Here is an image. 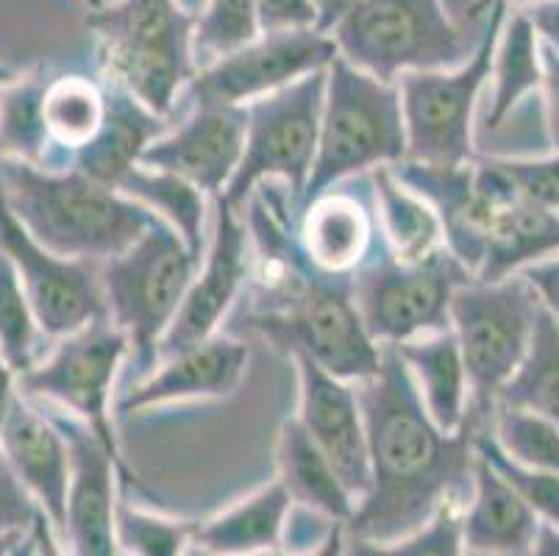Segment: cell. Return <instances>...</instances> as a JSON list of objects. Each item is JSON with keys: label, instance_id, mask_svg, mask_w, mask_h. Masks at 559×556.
<instances>
[{"label": "cell", "instance_id": "15", "mask_svg": "<svg viewBox=\"0 0 559 556\" xmlns=\"http://www.w3.org/2000/svg\"><path fill=\"white\" fill-rule=\"evenodd\" d=\"M248 273H251V253H248L246 223L240 221L237 209L217 201L210 248H206L203 264H198L195 279H192L170 329L162 336L159 362L212 340L240 295Z\"/></svg>", "mask_w": 559, "mask_h": 556}, {"label": "cell", "instance_id": "34", "mask_svg": "<svg viewBox=\"0 0 559 556\" xmlns=\"http://www.w3.org/2000/svg\"><path fill=\"white\" fill-rule=\"evenodd\" d=\"M487 428L515 462L559 476V428L551 421L535 412L496 406Z\"/></svg>", "mask_w": 559, "mask_h": 556}, {"label": "cell", "instance_id": "23", "mask_svg": "<svg viewBox=\"0 0 559 556\" xmlns=\"http://www.w3.org/2000/svg\"><path fill=\"white\" fill-rule=\"evenodd\" d=\"M167 131L165 117L148 111L129 92L111 84L106 90V122L100 134L73 156V167L84 176L115 187L129 170L140 165L142 151Z\"/></svg>", "mask_w": 559, "mask_h": 556}, {"label": "cell", "instance_id": "48", "mask_svg": "<svg viewBox=\"0 0 559 556\" xmlns=\"http://www.w3.org/2000/svg\"><path fill=\"white\" fill-rule=\"evenodd\" d=\"M343 554H345V523H337V527L332 529V534L326 537V543L318 545V548L301 556H343ZM271 556H282V554H271Z\"/></svg>", "mask_w": 559, "mask_h": 556}, {"label": "cell", "instance_id": "4", "mask_svg": "<svg viewBox=\"0 0 559 556\" xmlns=\"http://www.w3.org/2000/svg\"><path fill=\"white\" fill-rule=\"evenodd\" d=\"M198 17L179 0H117L90 12L106 79L154 115L167 117L195 79L192 34Z\"/></svg>", "mask_w": 559, "mask_h": 556}, {"label": "cell", "instance_id": "11", "mask_svg": "<svg viewBox=\"0 0 559 556\" xmlns=\"http://www.w3.org/2000/svg\"><path fill=\"white\" fill-rule=\"evenodd\" d=\"M323 95H326V70L248 104L240 167L217 201L240 209L257 190V184L276 178L287 187L289 198L298 206L318 156Z\"/></svg>", "mask_w": 559, "mask_h": 556}, {"label": "cell", "instance_id": "46", "mask_svg": "<svg viewBox=\"0 0 559 556\" xmlns=\"http://www.w3.org/2000/svg\"><path fill=\"white\" fill-rule=\"evenodd\" d=\"M350 3H357V0H314V7H318V28L329 34V28L343 17V12Z\"/></svg>", "mask_w": 559, "mask_h": 556}, {"label": "cell", "instance_id": "17", "mask_svg": "<svg viewBox=\"0 0 559 556\" xmlns=\"http://www.w3.org/2000/svg\"><path fill=\"white\" fill-rule=\"evenodd\" d=\"M70 451V487L64 507V540L73 556H117L115 459L90 426L68 412H50Z\"/></svg>", "mask_w": 559, "mask_h": 556}, {"label": "cell", "instance_id": "6", "mask_svg": "<svg viewBox=\"0 0 559 556\" xmlns=\"http://www.w3.org/2000/svg\"><path fill=\"white\" fill-rule=\"evenodd\" d=\"M201 259L176 228L156 217L129 251L100 264L106 315L129 336L140 379L159 362L162 336L179 312Z\"/></svg>", "mask_w": 559, "mask_h": 556}, {"label": "cell", "instance_id": "32", "mask_svg": "<svg viewBox=\"0 0 559 556\" xmlns=\"http://www.w3.org/2000/svg\"><path fill=\"white\" fill-rule=\"evenodd\" d=\"M45 84L39 79L9 84L0 95V151L3 159H20L28 165H45V122H43Z\"/></svg>", "mask_w": 559, "mask_h": 556}, {"label": "cell", "instance_id": "53", "mask_svg": "<svg viewBox=\"0 0 559 556\" xmlns=\"http://www.w3.org/2000/svg\"><path fill=\"white\" fill-rule=\"evenodd\" d=\"M14 81V70L7 68V64H0V86H9Z\"/></svg>", "mask_w": 559, "mask_h": 556}, {"label": "cell", "instance_id": "39", "mask_svg": "<svg viewBox=\"0 0 559 556\" xmlns=\"http://www.w3.org/2000/svg\"><path fill=\"white\" fill-rule=\"evenodd\" d=\"M496 165L510 178L518 196L526 198L535 206L559 214V153L551 159L532 162L496 159Z\"/></svg>", "mask_w": 559, "mask_h": 556}, {"label": "cell", "instance_id": "9", "mask_svg": "<svg viewBox=\"0 0 559 556\" xmlns=\"http://www.w3.org/2000/svg\"><path fill=\"white\" fill-rule=\"evenodd\" d=\"M507 7L487 12L485 37L474 56L454 70H415L399 75L401 115L406 129V159L429 167H462L474 162V109L492 59Z\"/></svg>", "mask_w": 559, "mask_h": 556}, {"label": "cell", "instance_id": "43", "mask_svg": "<svg viewBox=\"0 0 559 556\" xmlns=\"http://www.w3.org/2000/svg\"><path fill=\"white\" fill-rule=\"evenodd\" d=\"M540 68H543V92H546L548 134L559 153V50L540 43Z\"/></svg>", "mask_w": 559, "mask_h": 556}, {"label": "cell", "instance_id": "47", "mask_svg": "<svg viewBox=\"0 0 559 556\" xmlns=\"http://www.w3.org/2000/svg\"><path fill=\"white\" fill-rule=\"evenodd\" d=\"M14 374L12 367L3 362V356H0V426H3V421H7L9 410H12V401H14Z\"/></svg>", "mask_w": 559, "mask_h": 556}, {"label": "cell", "instance_id": "20", "mask_svg": "<svg viewBox=\"0 0 559 556\" xmlns=\"http://www.w3.org/2000/svg\"><path fill=\"white\" fill-rule=\"evenodd\" d=\"M0 453L14 476L32 493L45 518L64 529V507L70 487V451L64 435L45 412L14 395L12 410L0 426Z\"/></svg>", "mask_w": 559, "mask_h": 556}, {"label": "cell", "instance_id": "8", "mask_svg": "<svg viewBox=\"0 0 559 556\" xmlns=\"http://www.w3.org/2000/svg\"><path fill=\"white\" fill-rule=\"evenodd\" d=\"M537 306L540 300L521 273L501 282L471 279L451 295L449 323L460 343L471 392L467 415L481 426H490L498 392L526 356Z\"/></svg>", "mask_w": 559, "mask_h": 556}, {"label": "cell", "instance_id": "54", "mask_svg": "<svg viewBox=\"0 0 559 556\" xmlns=\"http://www.w3.org/2000/svg\"><path fill=\"white\" fill-rule=\"evenodd\" d=\"M86 7H90V12H95V9L104 7V0H84Z\"/></svg>", "mask_w": 559, "mask_h": 556}, {"label": "cell", "instance_id": "18", "mask_svg": "<svg viewBox=\"0 0 559 556\" xmlns=\"http://www.w3.org/2000/svg\"><path fill=\"white\" fill-rule=\"evenodd\" d=\"M301 379L298 421L314 446L326 453L340 482L354 498H362L370 487V459L365 417L357 390L350 381L326 374L307 356H293Z\"/></svg>", "mask_w": 559, "mask_h": 556}, {"label": "cell", "instance_id": "7", "mask_svg": "<svg viewBox=\"0 0 559 556\" xmlns=\"http://www.w3.org/2000/svg\"><path fill=\"white\" fill-rule=\"evenodd\" d=\"M329 37L348 64L390 84L415 70H454L471 54L440 0H357Z\"/></svg>", "mask_w": 559, "mask_h": 556}, {"label": "cell", "instance_id": "1", "mask_svg": "<svg viewBox=\"0 0 559 556\" xmlns=\"http://www.w3.org/2000/svg\"><path fill=\"white\" fill-rule=\"evenodd\" d=\"M370 459V487L345 534L393 543L426 527L474 482L479 421L443 431L426 412L395 345H381L379 370L357 381Z\"/></svg>", "mask_w": 559, "mask_h": 556}, {"label": "cell", "instance_id": "49", "mask_svg": "<svg viewBox=\"0 0 559 556\" xmlns=\"http://www.w3.org/2000/svg\"><path fill=\"white\" fill-rule=\"evenodd\" d=\"M528 556H559V529L540 523V532H537L535 548Z\"/></svg>", "mask_w": 559, "mask_h": 556}, {"label": "cell", "instance_id": "12", "mask_svg": "<svg viewBox=\"0 0 559 556\" xmlns=\"http://www.w3.org/2000/svg\"><path fill=\"white\" fill-rule=\"evenodd\" d=\"M129 351V336L109 318L93 320L84 329L62 336L48 359L20 376V385L28 398H45L56 404V410L93 428L95 437L117 453L109 412L111 387Z\"/></svg>", "mask_w": 559, "mask_h": 556}, {"label": "cell", "instance_id": "27", "mask_svg": "<svg viewBox=\"0 0 559 556\" xmlns=\"http://www.w3.org/2000/svg\"><path fill=\"white\" fill-rule=\"evenodd\" d=\"M373 196L381 232L395 259L424 262L437 251H443V226L435 206L418 192H412L390 167H379L373 173Z\"/></svg>", "mask_w": 559, "mask_h": 556}, {"label": "cell", "instance_id": "40", "mask_svg": "<svg viewBox=\"0 0 559 556\" xmlns=\"http://www.w3.org/2000/svg\"><path fill=\"white\" fill-rule=\"evenodd\" d=\"M43 509L0 453V534H28Z\"/></svg>", "mask_w": 559, "mask_h": 556}, {"label": "cell", "instance_id": "37", "mask_svg": "<svg viewBox=\"0 0 559 556\" xmlns=\"http://www.w3.org/2000/svg\"><path fill=\"white\" fill-rule=\"evenodd\" d=\"M259 28L257 0H210L206 12L198 17L192 45L203 54L226 56L242 45L253 43Z\"/></svg>", "mask_w": 559, "mask_h": 556}, {"label": "cell", "instance_id": "24", "mask_svg": "<svg viewBox=\"0 0 559 556\" xmlns=\"http://www.w3.org/2000/svg\"><path fill=\"white\" fill-rule=\"evenodd\" d=\"M395 348H399L404 365L409 367L412 381L418 387V395L431 421L443 431L462 428L471 392H467L465 362H462L454 331L445 329L437 334L418 336V340L401 343Z\"/></svg>", "mask_w": 559, "mask_h": 556}, {"label": "cell", "instance_id": "5", "mask_svg": "<svg viewBox=\"0 0 559 556\" xmlns=\"http://www.w3.org/2000/svg\"><path fill=\"white\" fill-rule=\"evenodd\" d=\"M406 159V129L399 84L379 81L334 56L326 68V95L320 111L318 156L301 203H312L343 178L401 165Z\"/></svg>", "mask_w": 559, "mask_h": 556}, {"label": "cell", "instance_id": "42", "mask_svg": "<svg viewBox=\"0 0 559 556\" xmlns=\"http://www.w3.org/2000/svg\"><path fill=\"white\" fill-rule=\"evenodd\" d=\"M521 275L528 282V287L535 289L537 300L559 326V257H548L543 262L528 264L521 270Z\"/></svg>", "mask_w": 559, "mask_h": 556}, {"label": "cell", "instance_id": "31", "mask_svg": "<svg viewBox=\"0 0 559 556\" xmlns=\"http://www.w3.org/2000/svg\"><path fill=\"white\" fill-rule=\"evenodd\" d=\"M43 122L48 142L75 156L104 129L106 90L84 75L50 81L43 95Z\"/></svg>", "mask_w": 559, "mask_h": 556}, {"label": "cell", "instance_id": "19", "mask_svg": "<svg viewBox=\"0 0 559 556\" xmlns=\"http://www.w3.org/2000/svg\"><path fill=\"white\" fill-rule=\"evenodd\" d=\"M248 356L251 354L246 343L215 334L195 348L162 359L156 370L126 390V395L117 401V410L123 415H134L190 398L228 395L246 376Z\"/></svg>", "mask_w": 559, "mask_h": 556}, {"label": "cell", "instance_id": "28", "mask_svg": "<svg viewBox=\"0 0 559 556\" xmlns=\"http://www.w3.org/2000/svg\"><path fill=\"white\" fill-rule=\"evenodd\" d=\"M496 406L535 412L559 428V326L543 306H537L526 356L501 387Z\"/></svg>", "mask_w": 559, "mask_h": 556}, {"label": "cell", "instance_id": "33", "mask_svg": "<svg viewBox=\"0 0 559 556\" xmlns=\"http://www.w3.org/2000/svg\"><path fill=\"white\" fill-rule=\"evenodd\" d=\"M39 323L25 298L20 275L12 259L0 253V356L12 367V374L23 376L37 365Z\"/></svg>", "mask_w": 559, "mask_h": 556}, {"label": "cell", "instance_id": "26", "mask_svg": "<svg viewBox=\"0 0 559 556\" xmlns=\"http://www.w3.org/2000/svg\"><path fill=\"white\" fill-rule=\"evenodd\" d=\"M289 509L293 498L287 496L282 482H273L248 501H240L210 523L192 529V540L217 556H251L271 551L282 540Z\"/></svg>", "mask_w": 559, "mask_h": 556}, {"label": "cell", "instance_id": "30", "mask_svg": "<svg viewBox=\"0 0 559 556\" xmlns=\"http://www.w3.org/2000/svg\"><path fill=\"white\" fill-rule=\"evenodd\" d=\"M492 75H496V92L487 111V129L496 131L528 92L540 90L543 84L540 39L523 12L512 14L504 34H498Z\"/></svg>", "mask_w": 559, "mask_h": 556}, {"label": "cell", "instance_id": "50", "mask_svg": "<svg viewBox=\"0 0 559 556\" xmlns=\"http://www.w3.org/2000/svg\"><path fill=\"white\" fill-rule=\"evenodd\" d=\"M510 3H532V0H474L467 9V20H476L490 12L492 7H510Z\"/></svg>", "mask_w": 559, "mask_h": 556}, {"label": "cell", "instance_id": "21", "mask_svg": "<svg viewBox=\"0 0 559 556\" xmlns=\"http://www.w3.org/2000/svg\"><path fill=\"white\" fill-rule=\"evenodd\" d=\"M298 242L318 273L354 275L376 242V217L354 192H323L301 209Z\"/></svg>", "mask_w": 559, "mask_h": 556}, {"label": "cell", "instance_id": "29", "mask_svg": "<svg viewBox=\"0 0 559 556\" xmlns=\"http://www.w3.org/2000/svg\"><path fill=\"white\" fill-rule=\"evenodd\" d=\"M117 190L140 206L156 214L159 221L176 228L195 257H203V217H206V192L192 187L173 173L148 170L136 165L117 184Z\"/></svg>", "mask_w": 559, "mask_h": 556}, {"label": "cell", "instance_id": "51", "mask_svg": "<svg viewBox=\"0 0 559 556\" xmlns=\"http://www.w3.org/2000/svg\"><path fill=\"white\" fill-rule=\"evenodd\" d=\"M9 556H37V540H34V532L25 534V537L14 545V551Z\"/></svg>", "mask_w": 559, "mask_h": 556}, {"label": "cell", "instance_id": "2", "mask_svg": "<svg viewBox=\"0 0 559 556\" xmlns=\"http://www.w3.org/2000/svg\"><path fill=\"white\" fill-rule=\"evenodd\" d=\"M0 181L25 232L59 257L104 264L129 251L156 221V214L120 190L79 170L0 159Z\"/></svg>", "mask_w": 559, "mask_h": 556}, {"label": "cell", "instance_id": "36", "mask_svg": "<svg viewBox=\"0 0 559 556\" xmlns=\"http://www.w3.org/2000/svg\"><path fill=\"white\" fill-rule=\"evenodd\" d=\"M462 514L456 504H445L418 532L393 543H376L345 534L343 556H462Z\"/></svg>", "mask_w": 559, "mask_h": 556}, {"label": "cell", "instance_id": "44", "mask_svg": "<svg viewBox=\"0 0 559 556\" xmlns=\"http://www.w3.org/2000/svg\"><path fill=\"white\" fill-rule=\"evenodd\" d=\"M523 14L535 28L537 39L559 50V0H532Z\"/></svg>", "mask_w": 559, "mask_h": 556}, {"label": "cell", "instance_id": "22", "mask_svg": "<svg viewBox=\"0 0 559 556\" xmlns=\"http://www.w3.org/2000/svg\"><path fill=\"white\" fill-rule=\"evenodd\" d=\"M540 520L515 489L476 453L474 501L462 514V543L467 551L492 556H528Z\"/></svg>", "mask_w": 559, "mask_h": 556}, {"label": "cell", "instance_id": "10", "mask_svg": "<svg viewBox=\"0 0 559 556\" xmlns=\"http://www.w3.org/2000/svg\"><path fill=\"white\" fill-rule=\"evenodd\" d=\"M354 279V300L368 334L379 345H401L451 329V295L474 275L443 248L424 262H401L376 245Z\"/></svg>", "mask_w": 559, "mask_h": 556}, {"label": "cell", "instance_id": "13", "mask_svg": "<svg viewBox=\"0 0 559 556\" xmlns=\"http://www.w3.org/2000/svg\"><path fill=\"white\" fill-rule=\"evenodd\" d=\"M337 45L320 28L262 31L253 43L217 56L187 84L192 106H248L312 73H323Z\"/></svg>", "mask_w": 559, "mask_h": 556}, {"label": "cell", "instance_id": "41", "mask_svg": "<svg viewBox=\"0 0 559 556\" xmlns=\"http://www.w3.org/2000/svg\"><path fill=\"white\" fill-rule=\"evenodd\" d=\"M259 28H318V7L314 0H257Z\"/></svg>", "mask_w": 559, "mask_h": 556}, {"label": "cell", "instance_id": "35", "mask_svg": "<svg viewBox=\"0 0 559 556\" xmlns=\"http://www.w3.org/2000/svg\"><path fill=\"white\" fill-rule=\"evenodd\" d=\"M476 453L485 459L487 465L504 478L515 489L521 501L526 504L537 518H543L548 527L559 529V476L548 471H535L510 457L504 448L498 446L490 428H481L476 435Z\"/></svg>", "mask_w": 559, "mask_h": 556}, {"label": "cell", "instance_id": "55", "mask_svg": "<svg viewBox=\"0 0 559 556\" xmlns=\"http://www.w3.org/2000/svg\"><path fill=\"white\" fill-rule=\"evenodd\" d=\"M462 556H492V554H479V551H467V554H462Z\"/></svg>", "mask_w": 559, "mask_h": 556}, {"label": "cell", "instance_id": "16", "mask_svg": "<svg viewBox=\"0 0 559 556\" xmlns=\"http://www.w3.org/2000/svg\"><path fill=\"white\" fill-rule=\"evenodd\" d=\"M246 129V106H192L179 129L165 131L142 151L140 165L173 173L221 198L240 167Z\"/></svg>", "mask_w": 559, "mask_h": 556}, {"label": "cell", "instance_id": "25", "mask_svg": "<svg viewBox=\"0 0 559 556\" xmlns=\"http://www.w3.org/2000/svg\"><path fill=\"white\" fill-rule=\"evenodd\" d=\"M278 482L287 489V496L301 507L326 514L337 523H348L357 498L350 496L345 484L340 482L337 471L326 459V453L314 446L307 428L298 417L287 421L278 435Z\"/></svg>", "mask_w": 559, "mask_h": 556}, {"label": "cell", "instance_id": "52", "mask_svg": "<svg viewBox=\"0 0 559 556\" xmlns=\"http://www.w3.org/2000/svg\"><path fill=\"white\" fill-rule=\"evenodd\" d=\"M25 534H0V556H9Z\"/></svg>", "mask_w": 559, "mask_h": 556}, {"label": "cell", "instance_id": "45", "mask_svg": "<svg viewBox=\"0 0 559 556\" xmlns=\"http://www.w3.org/2000/svg\"><path fill=\"white\" fill-rule=\"evenodd\" d=\"M32 532H34V540H37V556H62L59 543H56L53 537V523H50L43 512H39V518L34 520Z\"/></svg>", "mask_w": 559, "mask_h": 556}, {"label": "cell", "instance_id": "38", "mask_svg": "<svg viewBox=\"0 0 559 556\" xmlns=\"http://www.w3.org/2000/svg\"><path fill=\"white\" fill-rule=\"evenodd\" d=\"M117 545L131 556H181L192 540V523L167 520L140 509H117Z\"/></svg>", "mask_w": 559, "mask_h": 556}, {"label": "cell", "instance_id": "14", "mask_svg": "<svg viewBox=\"0 0 559 556\" xmlns=\"http://www.w3.org/2000/svg\"><path fill=\"white\" fill-rule=\"evenodd\" d=\"M0 253L12 259L45 336H68L106 315L100 264L48 251L14 217L0 181Z\"/></svg>", "mask_w": 559, "mask_h": 556}, {"label": "cell", "instance_id": "3", "mask_svg": "<svg viewBox=\"0 0 559 556\" xmlns=\"http://www.w3.org/2000/svg\"><path fill=\"white\" fill-rule=\"evenodd\" d=\"M282 298L251 315L248 326L289 356H307L343 381H365L379 370L381 345L368 334L354 300L350 275L318 273L307 259L273 275Z\"/></svg>", "mask_w": 559, "mask_h": 556}]
</instances>
